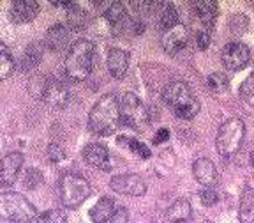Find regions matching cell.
<instances>
[{
    "instance_id": "cell-9",
    "label": "cell",
    "mask_w": 254,
    "mask_h": 223,
    "mask_svg": "<svg viewBox=\"0 0 254 223\" xmlns=\"http://www.w3.org/2000/svg\"><path fill=\"white\" fill-rule=\"evenodd\" d=\"M43 103H46L48 107L57 108V110H62L69 105L71 101V92L65 87V84H62L60 80H57L55 76L48 75L46 85L43 89V94H41V100Z\"/></svg>"
},
{
    "instance_id": "cell-40",
    "label": "cell",
    "mask_w": 254,
    "mask_h": 223,
    "mask_svg": "<svg viewBox=\"0 0 254 223\" xmlns=\"http://www.w3.org/2000/svg\"><path fill=\"white\" fill-rule=\"evenodd\" d=\"M205 223H210V222H205Z\"/></svg>"
},
{
    "instance_id": "cell-20",
    "label": "cell",
    "mask_w": 254,
    "mask_h": 223,
    "mask_svg": "<svg viewBox=\"0 0 254 223\" xmlns=\"http://www.w3.org/2000/svg\"><path fill=\"white\" fill-rule=\"evenodd\" d=\"M41 60H43V44L41 43L28 44V46L25 48V52L20 60L21 71L28 73V71H32V69H36L41 64Z\"/></svg>"
},
{
    "instance_id": "cell-33",
    "label": "cell",
    "mask_w": 254,
    "mask_h": 223,
    "mask_svg": "<svg viewBox=\"0 0 254 223\" xmlns=\"http://www.w3.org/2000/svg\"><path fill=\"white\" fill-rule=\"evenodd\" d=\"M127 147L131 149L132 152H136L138 156H141V158H150L152 156L150 149H148L143 142H139V140H136V138L127 140Z\"/></svg>"
},
{
    "instance_id": "cell-7",
    "label": "cell",
    "mask_w": 254,
    "mask_h": 223,
    "mask_svg": "<svg viewBox=\"0 0 254 223\" xmlns=\"http://www.w3.org/2000/svg\"><path fill=\"white\" fill-rule=\"evenodd\" d=\"M120 115L122 122L132 129H141L145 124H148V110L141 103L134 92H126L120 101Z\"/></svg>"
},
{
    "instance_id": "cell-4",
    "label": "cell",
    "mask_w": 254,
    "mask_h": 223,
    "mask_svg": "<svg viewBox=\"0 0 254 223\" xmlns=\"http://www.w3.org/2000/svg\"><path fill=\"white\" fill-rule=\"evenodd\" d=\"M244 136H246V124L238 117H231L219 127L215 147L222 158H231L242 147Z\"/></svg>"
},
{
    "instance_id": "cell-2",
    "label": "cell",
    "mask_w": 254,
    "mask_h": 223,
    "mask_svg": "<svg viewBox=\"0 0 254 223\" xmlns=\"http://www.w3.org/2000/svg\"><path fill=\"white\" fill-rule=\"evenodd\" d=\"M163 100L180 119H194L199 112V101L194 98L189 85L182 80H175L164 87Z\"/></svg>"
},
{
    "instance_id": "cell-28",
    "label": "cell",
    "mask_w": 254,
    "mask_h": 223,
    "mask_svg": "<svg viewBox=\"0 0 254 223\" xmlns=\"http://www.w3.org/2000/svg\"><path fill=\"white\" fill-rule=\"evenodd\" d=\"M67 222V216L62 209H50V211H44L37 216L36 223H65Z\"/></svg>"
},
{
    "instance_id": "cell-26",
    "label": "cell",
    "mask_w": 254,
    "mask_h": 223,
    "mask_svg": "<svg viewBox=\"0 0 254 223\" xmlns=\"http://www.w3.org/2000/svg\"><path fill=\"white\" fill-rule=\"evenodd\" d=\"M206 85L214 94H224L230 89V80H228V76L224 73H212L206 78Z\"/></svg>"
},
{
    "instance_id": "cell-37",
    "label": "cell",
    "mask_w": 254,
    "mask_h": 223,
    "mask_svg": "<svg viewBox=\"0 0 254 223\" xmlns=\"http://www.w3.org/2000/svg\"><path fill=\"white\" fill-rule=\"evenodd\" d=\"M129 222V211L124 206H117L115 215L110 220V223H127Z\"/></svg>"
},
{
    "instance_id": "cell-23",
    "label": "cell",
    "mask_w": 254,
    "mask_h": 223,
    "mask_svg": "<svg viewBox=\"0 0 254 223\" xmlns=\"http://www.w3.org/2000/svg\"><path fill=\"white\" fill-rule=\"evenodd\" d=\"M238 220L240 223H254V188L244 191L242 199H240Z\"/></svg>"
},
{
    "instance_id": "cell-30",
    "label": "cell",
    "mask_w": 254,
    "mask_h": 223,
    "mask_svg": "<svg viewBox=\"0 0 254 223\" xmlns=\"http://www.w3.org/2000/svg\"><path fill=\"white\" fill-rule=\"evenodd\" d=\"M48 75H34L28 82V92H30L36 100H41V94H43V89L46 85Z\"/></svg>"
},
{
    "instance_id": "cell-17",
    "label": "cell",
    "mask_w": 254,
    "mask_h": 223,
    "mask_svg": "<svg viewBox=\"0 0 254 223\" xmlns=\"http://www.w3.org/2000/svg\"><path fill=\"white\" fill-rule=\"evenodd\" d=\"M129 69V53L124 52L122 48H110L108 50V71L113 78L120 80L126 76Z\"/></svg>"
},
{
    "instance_id": "cell-35",
    "label": "cell",
    "mask_w": 254,
    "mask_h": 223,
    "mask_svg": "<svg viewBox=\"0 0 254 223\" xmlns=\"http://www.w3.org/2000/svg\"><path fill=\"white\" fill-rule=\"evenodd\" d=\"M48 159H50L52 163H59V161L65 159V152H64V149L60 147L59 143H52V145L48 147Z\"/></svg>"
},
{
    "instance_id": "cell-29",
    "label": "cell",
    "mask_w": 254,
    "mask_h": 223,
    "mask_svg": "<svg viewBox=\"0 0 254 223\" xmlns=\"http://www.w3.org/2000/svg\"><path fill=\"white\" fill-rule=\"evenodd\" d=\"M240 98L246 101L247 105L254 107V71L244 80V84L240 85Z\"/></svg>"
},
{
    "instance_id": "cell-16",
    "label": "cell",
    "mask_w": 254,
    "mask_h": 223,
    "mask_svg": "<svg viewBox=\"0 0 254 223\" xmlns=\"http://www.w3.org/2000/svg\"><path fill=\"white\" fill-rule=\"evenodd\" d=\"M21 165H23V154L21 152L14 151L4 156V159H2V179H0L2 186H11L14 183L21 170Z\"/></svg>"
},
{
    "instance_id": "cell-27",
    "label": "cell",
    "mask_w": 254,
    "mask_h": 223,
    "mask_svg": "<svg viewBox=\"0 0 254 223\" xmlns=\"http://www.w3.org/2000/svg\"><path fill=\"white\" fill-rule=\"evenodd\" d=\"M21 183H23V186L27 188V190H37V188L44 183V177H43V174H41V170L32 167L23 172Z\"/></svg>"
},
{
    "instance_id": "cell-12",
    "label": "cell",
    "mask_w": 254,
    "mask_h": 223,
    "mask_svg": "<svg viewBox=\"0 0 254 223\" xmlns=\"http://www.w3.org/2000/svg\"><path fill=\"white\" fill-rule=\"evenodd\" d=\"M71 28L64 23H55L46 30V36H44V44H46L48 50L52 52H62L65 48H71Z\"/></svg>"
},
{
    "instance_id": "cell-15",
    "label": "cell",
    "mask_w": 254,
    "mask_h": 223,
    "mask_svg": "<svg viewBox=\"0 0 254 223\" xmlns=\"http://www.w3.org/2000/svg\"><path fill=\"white\" fill-rule=\"evenodd\" d=\"M192 174H194L196 181L205 188H214L219 181L215 165L208 158L196 159L194 163H192Z\"/></svg>"
},
{
    "instance_id": "cell-11",
    "label": "cell",
    "mask_w": 254,
    "mask_h": 223,
    "mask_svg": "<svg viewBox=\"0 0 254 223\" xmlns=\"http://www.w3.org/2000/svg\"><path fill=\"white\" fill-rule=\"evenodd\" d=\"M189 39V30L184 23H177L175 27L168 28L161 34V46L170 55H177L180 50H184Z\"/></svg>"
},
{
    "instance_id": "cell-18",
    "label": "cell",
    "mask_w": 254,
    "mask_h": 223,
    "mask_svg": "<svg viewBox=\"0 0 254 223\" xmlns=\"http://www.w3.org/2000/svg\"><path fill=\"white\" fill-rule=\"evenodd\" d=\"M190 5L194 9V14L198 16V20L201 21V25H205L206 28L214 27L219 14L217 2H214V0H199V2H192Z\"/></svg>"
},
{
    "instance_id": "cell-38",
    "label": "cell",
    "mask_w": 254,
    "mask_h": 223,
    "mask_svg": "<svg viewBox=\"0 0 254 223\" xmlns=\"http://www.w3.org/2000/svg\"><path fill=\"white\" fill-rule=\"evenodd\" d=\"M170 138V131H168L166 127H161L157 133H155V136H154V143H163V142H166V140Z\"/></svg>"
},
{
    "instance_id": "cell-3",
    "label": "cell",
    "mask_w": 254,
    "mask_h": 223,
    "mask_svg": "<svg viewBox=\"0 0 254 223\" xmlns=\"http://www.w3.org/2000/svg\"><path fill=\"white\" fill-rule=\"evenodd\" d=\"M95 44L88 39H79L71 44L65 55V73L72 82H83L94 68Z\"/></svg>"
},
{
    "instance_id": "cell-36",
    "label": "cell",
    "mask_w": 254,
    "mask_h": 223,
    "mask_svg": "<svg viewBox=\"0 0 254 223\" xmlns=\"http://www.w3.org/2000/svg\"><path fill=\"white\" fill-rule=\"evenodd\" d=\"M210 43H212V37L206 30H199L198 34H196V46H198L199 50H206V48L210 46Z\"/></svg>"
},
{
    "instance_id": "cell-31",
    "label": "cell",
    "mask_w": 254,
    "mask_h": 223,
    "mask_svg": "<svg viewBox=\"0 0 254 223\" xmlns=\"http://www.w3.org/2000/svg\"><path fill=\"white\" fill-rule=\"evenodd\" d=\"M247 25H249V20H247L246 14H235L231 16L230 20V30L233 32L235 36H240V34H244L247 28Z\"/></svg>"
},
{
    "instance_id": "cell-6",
    "label": "cell",
    "mask_w": 254,
    "mask_h": 223,
    "mask_svg": "<svg viewBox=\"0 0 254 223\" xmlns=\"http://www.w3.org/2000/svg\"><path fill=\"white\" fill-rule=\"evenodd\" d=\"M60 200L67 209H76L90 197V184L79 174H64L59 184Z\"/></svg>"
},
{
    "instance_id": "cell-21",
    "label": "cell",
    "mask_w": 254,
    "mask_h": 223,
    "mask_svg": "<svg viewBox=\"0 0 254 223\" xmlns=\"http://www.w3.org/2000/svg\"><path fill=\"white\" fill-rule=\"evenodd\" d=\"M190 215H192V209H190L189 200H186V199L175 200V202L168 207V213H166L168 220H170L171 223H187Z\"/></svg>"
},
{
    "instance_id": "cell-32",
    "label": "cell",
    "mask_w": 254,
    "mask_h": 223,
    "mask_svg": "<svg viewBox=\"0 0 254 223\" xmlns=\"http://www.w3.org/2000/svg\"><path fill=\"white\" fill-rule=\"evenodd\" d=\"M132 7L138 9L139 14H152L157 9H163L164 4L163 2H132Z\"/></svg>"
},
{
    "instance_id": "cell-5",
    "label": "cell",
    "mask_w": 254,
    "mask_h": 223,
    "mask_svg": "<svg viewBox=\"0 0 254 223\" xmlns=\"http://www.w3.org/2000/svg\"><path fill=\"white\" fill-rule=\"evenodd\" d=\"M0 207L2 215L11 223H32L37 220V211L34 204L28 202L21 193L5 191L0 195Z\"/></svg>"
},
{
    "instance_id": "cell-24",
    "label": "cell",
    "mask_w": 254,
    "mask_h": 223,
    "mask_svg": "<svg viewBox=\"0 0 254 223\" xmlns=\"http://www.w3.org/2000/svg\"><path fill=\"white\" fill-rule=\"evenodd\" d=\"M16 71V60L4 43L0 44V78L7 80Z\"/></svg>"
},
{
    "instance_id": "cell-19",
    "label": "cell",
    "mask_w": 254,
    "mask_h": 223,
    "mask_svg": "<svg viewBox=\"0 0 254 223\" xmlns=\"http://www.w3.org/2000/svg\"><path fill=\"white\" fill-rule=\"evenodd\" d=\"M115 209H117V206H115V202H113V199L103 197V199H99V202L90 209V220L94 223H106L113 218Z\"/></svg>"
},
{
    "instance_id": "cell-14",
    "label": "cell",
    "mask_w": 254,
    "mask_h": 223,
    "mask_svg": "<svg viewBox=\"0 0 254 223\" xmlns=\"http://www.w3.org/2000/svg\"><path fill=\"white\" fill-rule=\"evenodd\" d=\"M83 158L90 167L99 168V170H111V158L108 149L103 143H88L83 149Z\"/></svg>"
},
{
    "instance_id": "cell-8",
    "label": "cell",
    "mask_w": 254,
    "mask_h": 223,
    "mask_svg": "<svg viewBox=\"0 0 254 223\" xmlns=\"http://www.w3.org/2000/svg\"><path fill=\"white\" fill-rule=\"evenodd\" d=\"M221 60L230 71H242L251 60V50L242 41H231L221 50Z\"/></svg>"
},
{
    "instance_id": "cell-25",
    "label": "cell",
    "mask_w": 254,
    "mask_h": 223,
    "mask_svg": "<svg viewBox=\"0 0 254 223\" xmlns=\"http://www.w3.org/2000/svg\"><path fill=\"white\" fill-rule=\"evenodd\" d=\"M177 23H180V21H179V12H177L175 5L164 4L163 11H161V16H159V30L164 32V30H168V28L175 27Z\"/></svg>"
},
{
    "instance_id": "cell-34",
    "label": "cell",
    "mask_w": 254,
    "mask_h": 223,
    "mask_svg": "<svg viewBox=\"0 0 254 223\" xmlns=\"http://www.w3.org/2000/svg\"><path fill=\"white\" fill-rule=\"evenodd\" d=\"M199 200H201L203 206L212 207V206H215V204H217L219 195H217V191H215L214 188H205V190H201V193H199Z\"/></svg>"
},
{
    "instance_id": "cell-10",
    "label": "cell",
    "mask_w": 254,
    "mask_h": 223,
    "mask_svg": "<svg viewBox=\"0 0 254 223\" xmlns=\"http://www.w3.org/2000/svg\"><path fill=\"white\" fill-rule=\"evenodd\" d=\"M110 188L120 195L141 197L147 193V183L138 174H120L110 181Z\"/></svg>"
},
{
    "instance_id": "cell-22",
    "label": "cell",
    "mask_w": 254,
    "mask_h": 223,
    "mask_svg": "<svg viewBox=\"0 0 254 223\" xmlns=\"http://www.w3.org/2000/svg\"><path fill=\"white\" fill-rule=\"evenodd\" d=\"M88 23V14L83 7L76 2H72L71 7L67 9V14H65V25H67L71 30H81Z\"/></svg>"
},
{
    "instance_id": "cell-1",
    "label": "cell",
    "mask_w": 254,
    "mask_h": 223,
    "mask_svg": "<svg viewBox=\"0 0 254 223\" xmlns=\"http://www.w3.org/2000/svg\"><path fill=\"white\" fill-rule=\"evenodd\" d=\"M120 120H122V115H120L119 98L115 94H104L92 107L90 115H88V129L99 136L113 135Z\"/></svg>"
},
{
    "instance_id": "cell-13",
    "label": "cell",
    "mask_w": 254,
    "mask_h": 223,
    "mask_svg": "<svg viewBox=\"0 0 254 223\" xmlns=\"http://www.w3.org/2000/svg\"><path fill=\"white\" fill-rule=\"evenodd\" d=\"M39 12V4L36 0H16L9 9V18L16 25H23L32 21Z\"/></svg>"
},
{
    "instance_id": "cell-39",
    "label": "cell",
    "mask_w": 254,
    "mask_h": 223,
    "mask_svg": "<svg viewBox=\"0 0 254 223\" xmlns=\"http://www.w3.org/2000/svg\"><path fill=\"white\" fill-rule=\"evenodd\" d=\"M251 165H253V168H254V147H253V151H251Z\"/></svg>"
}]
</instances>
